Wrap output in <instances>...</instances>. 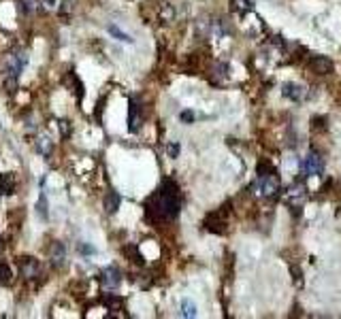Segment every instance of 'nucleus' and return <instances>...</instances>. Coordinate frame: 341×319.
Masks as SVG:
<instances>
[{
    "label": "nucleus",
    "mask_w": 341,
    "mask_h": 319,
    "mask_svg": "<svg viewBox=\"0 0 341 319\" xmlns=\"http://www.w3.org/2000/svg\"><path fill=\"white\" fill-rule=\"evenodd\" d=\"M26 56L24 54H13L7 58V87L9 92H13L17 85V79L22 75V70L26 68Z\"/></svg>",
    "instance_id": "2"
},
{
    "label": "nucleus",
    "mask_w": 341,
    "mask_h": 319,
    "mask_svg": "<svg viewBox=\"0 0 341 319\" xmlns=\"http://www.w3.org/2000/svg\"><path fill=\"white\" fill-rule=\"evenodd\" d=\"M19 270H22V275L26 277V279H34V277L39 275V264L32 258H22L19 260Z\"/></svg>",
    "instance_id": "6"
},
{
    "label": "nucleus",
    "mask_w": 341,
    "mask_h": 319,
    "mask_svg": "<svg viewBox=\"0 0 341 319\" xmlns=\"http://www.w3.org/2000/svg\"><path fill=\"white\" fill-rule=\"evenodd\" d=\"M284 96L290 98V100H294V102H301V100H303V87H301V85L288 83V85L284 87Z\"/></svg>",
    "instance_id": "8"
},
{
    "label": "nucleus",
    "mask_w": 341,
    "mask_h": 319,
    "mask_svg": "<svg viewBox=\"0 0 341 319\" xmlns=\"http://www.w3.org/2000/svg\"><path fill=\"white\" fill-rule=\"evenodd\" d=\"M100 279H102V283H105L107 287H116L122 281V272L116 268V266H109V268H105V270L100 272Z\"/></svg>",
    "instance_id": "5"
},
{
    "label": "nucleus",
    "mask_w": 341,
    "mask_h": 319,
    "mask_svg": "<svg viewBox=\"0 0 341 319\" xmlns=\"http://www.w3.org/2000/svg\"><path fill=\"white\" fill-rule=\"evenodd\" d=\"M303 172L309 174V177H316V174H322L324 172V162L320 156L316 153H309L305 158V164H303Z\"/></svg>",
    "instance_id": "3"
},
{
    "label": "nucleus",
    "mask_w": 341,
    "mask_h": 319,
    "mask_svg": "<svg viewBox=\"0 0 341 319\" xmlns=\"http://www.w3.org/2000/svg\"><path fill=\"white\" fill-rule=\"evenodd\" d=\"M15 190V179H13V174H0V192L3 194H13Z\"/></svg>",
    "instance_id": "9"
},
{
    "label": "nucleus",
    "mask_w": 341,
    "mask_h": 319,
    "mask_svg": "<svg viewBox=\"0 0 341 319\" xmlns=\"http://www.w3.org/2000/svg\"><path fill=\"white\" fill-rule=\"evenodd\" d=\"M120 202H122V198L118 196V194H109L107 200H105V207H107L109 213H116L120 209Z\"/></svg>",
    "instance_id": "11"
},
{
    "label": "nucleus",
    "mask_w": 341,
    "mask_h": 319,
    "mask_svg": "<svg viewBox=\"0 0 341 319\" xmlns=\"http://www.w3.org/2000/svg\"><path fill=\"white\" fill-rule=\"evenodd\" d=\"M45 207H47V202H45V194H41V198H39V204H36V211H39V215L41 217H47V211H45Z\"/></svg>",
    "instance_id": "14"
},
{
    "label": "nucleus",
    "mask_w": 341,
    "mask_h": 319,
    "mask_svg": "<svg viewBox=\"0 0 341 319\" xmlns=\"http://www.w3.org/2000/svg\"><path fill=\"white\" fill-rule=\"evenodd\" d=\"M11 281V270H9L7 264H0V285H5Z\"/></svg>",
    "instance_id": "13"
},
{
    "label": "nucleus",
    "mask_w": 341,
    "mask_h": 319,
    "mask_svg": "<svg viewBox=\"0 0 341 319\" xmlns=\"http://www.w3.org/2000/svg\"><path fill=\"white\" fill-rule=\"evenodd\" d=\"M64 260H66V249H64V245L62 243H51V247H49V262H51V266H62L64 264Z\"/></svg>",
    "instance_id": "4"
},
{
    "label": "nucleus",
    "mask_w": 341,
    "mask_h": 319,
    "mask_svg": "<svg viewBox=\"0 0 341 319\" xmlns=\"http://www.w3.org/2000/svg\"><path fill=\"white\" fill-rule=\"evenodd\" d=\"M107 32L111 34V36H116L118 40H124V43H132V38H130V34H126V32H122V30L118 28V26H107Z\"/></svg>",
    "instance_id": "10"
},
{
    "label": "nucleus",
    "mask_w": 341,
    "mask_h": 319,
    "mask_svg": "<svg viewBox=\"0 0 341 319\" xmlns=\"http://www.w3.org/2000/svg\"><path fill=\"white\" fill-rule=\"evenodd\" d=\"M309 68H312L316 75H326L330 70V60L322 58V56H316V58L309 60Z\"/></svg>",
    "instance_id": "7"
},
{
    "label": "nucleus",
    "mask_w": 341,
    "mask_h": 319,
    "mask_svg": "<svg viewBox=\"0 0 341 319\" xmlns=\"http://www.w3.org/2000/svg\"><path fill=\"white\" fill-rule=\"evenodd\" d=\"M79 253H84V255H94L96 249L92 245H79Z\"/></svg>",
    "instance_id": "15"
},
{
    "label": "nucleus",
    "mask_w": 341,
    "mask_h": 319,
    "mask_svg": "<svg viewBox=\"0 0 341 319\" xmlns=\"http://www.w3.org/2000/svg\"><path fill=\"white\" fill-rule=\"evenodd\" d=\"M181 315L183 317H196V304L192 300H181Z\"/></svg>",
    "instance_id": "12"
},
{
    "label": "nucleus",
    "mask_w": 341,
    "mask_h": 319,
    "mask_svg": "<svg viewBox=\"0 0 341 319\" xmlns=\"http://www.w3.org/2000/svg\"><path fill=\"white\" fill-rule=\"evenodd\" d=\"M179 190L173 181H164L158 194L149 202V215L154 219H173L179 213Z\"/></svg>",
    "instance_id": "1"
}]
</instances>
